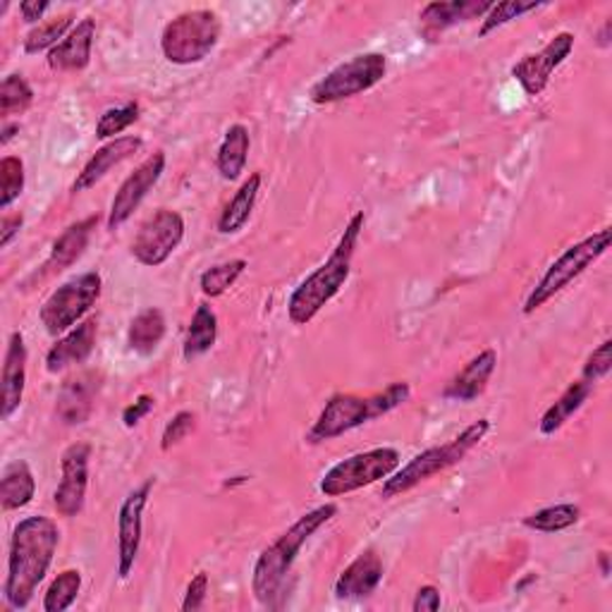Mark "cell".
I'll list each match as a JSON object with an SVG mask.
<instances>
[{"instance_id": "28", "label": "cell", "mask_w": 612, "mask_h": 612, "mask_svg": "<svg viewBox=\"0 0 612 612\" xmlns=\"http://www.w3.org/2000/svg\"><path fill=\"white\" fill-rule=\"evenodd\" d=\"M165 331H168V325H165V317L161 309H155V307L141 309L137 317L130 321V328H128L130 350L139 357H151L155 350L161 348Z\"/></svg>"}, {"instance_id": "27", "label": "cell", "mask_w": 612, "mask_h": 612, "mask_svg": "<svg viewBox=\"0 0 612 612\" xmlns=\"http://www.w3.org/2000/svg\"><path fill=\"white\" fill-rule=\"evenodd\" d=\"M249 149H251L249 130L242 122L230 124L223 141H221V147H218V155H215V165H218V172H221L223 180L234 182L242 178V172L247 168V159H249Z\"/></svg>"}, {"instance_id": "35", "label": "cell", "mask_w": 612, "mask_h": 612, "mask_svg": "<svg viewBox=\"0 0 612 612\" xmlns=\"http://www.w3.org/2000/svg\"><path fill=\"white\" fill-rule=\"evenodd\" d=\"M82 591V572L80 570H66L60 572L49 591L43 593V610L46 612H66L74 605L77 595Z\"/></svg>"}, {"instance_id": "29", "label": "cell", "mask_w": 612, "mask_h": 612, "mask_svg": "<svg viewBox=\"0 0 612 612\" xmlns=\"http://www.w3.org/2000/svg\"><path fill=\"white\" fill-rule=\"evenodd\" d=\"M591 392H593V383H589L584 379L570 383L568 390H564L562 395L551 407H548L545 414L541 417L539 431L543 435H555L564 427V423H568L579 410H582L584 402L591 398Z\"/></svg>"}, {"instance_id": "1", "label": "cell", "mask_w": 612, "mask_h": 612, "mask_svg": "<svg viewBox=\"0 0 612 612\" xmlns=\"http://www.w3.org/2000/svg\"><path fill=\"white\" fill-rule=\"evenodd\" d=\"M60 545V529L43 514H31L14 526L8 555L3 599L12 610H24L49 574Z\"/></svg>"}, {"instance_id": "31", "label": "cell", "mask_w": 612, "mask_h": 612, "mask_svg": "<svg viewBox=\"0 0 612 612\" xmlns=\"http://www.w3.org/2000/svg\"><path fill=\"white\" fill-rule=\"evenodd\" d=\"M74 29V14H58L53 20H43L24 37V53L37 56L43 51H53L56 46L66 39Z\"/></svg>"}, {"instance_id": "38", "label": "cell", "mask_w": 612, "mask_h": 612, "mask_svg": "<svg viewBox=\"0 0 612 612\" xmlns=\"http://www.w3.org/2000/svg\"><path fill=\"white\" fill-rule=\"evenodd\" d=\"M141 108L137 101H130L118 108H108V111L97 122V137L99 139H118L124 130H130L132 124L139 120Z\"/></svg>"}, {"instance_id": "6", "label": "cell", "mask_w": 612, "mask_h": 612, "mask_svg": "<svg viewBox=\"0 0 612 612\" xmlns=\"http://www.w3.org/2000/svg\"><path fill=\"white\" fill-rule=\"evenodd\" d=\"M221 34L223 22L215 10H187L163 27V58L172 66H197V62H203L215 51Z\"/></svg>"}, {"instance_id": "47", "label": "cell", "mask_w": 612, "mask_h": 612, "mask_svg": "<svg viewBox=\"0 0 612 612\" xmlns=\"http://www.w3.org/2000/svg\"><path fill=\"white\" fill-rule=\"evenodd\" d=\"M599 562H601V574L608 576V574H610V553H608V551H601V553H599Z\"/></svg>"}, {"instance_id": "12", "label": "cell", "mask_w": 612, "mask_h": 612, "mask_svg": "<svg viewBox=\"0 0 612 612\" xmlns=\"http://www.w3.org/2000/svg\"><path fill=\"white\" fill-rule=\"evenodd\" d=\"M574 51L572 31H560L548 41L541 51L529 53L512 66V77L524 89L526 97H541L545 87L551 84L555 70L568 60Z\"/></svg>"}, {"instance_id": "23", "label": "cell", "mask_w": 612, "mask_h": 612, "mask_svg": "<svg viewBox=\"0 0 612 612\" xmlns=\"http://www.w3.org/2000/svg\"><path fill=\"white\" fill-rule=\"evenodd\" d=\"M27 385V344L24 335L14 331L8 340L6 364H3V392H0V417L8 421L14 412L20 410Z\"/></svg>"}, {"instance_id": "48", "label": "cell", "mask_w": 612, "mask_h": 612, "mask_svg": "<svg viewBox=\"0 0 612 612\" xmlns=\"http://www.w3.org/2000/svg\"><path fill=\"white\" fill-rule=\"evenodd\" d=\"M601 46H605V49L610 46V20L601 29Z\"/></svg>"}, {"instance_id": "36", "label": "cell", "mask_w": 612, "mask_h": 612, "mask_svg": "<svg viewBox=\"0 0 612 612\" xmlns=\"http://www.w3.org/2000/svg\"><path fill=\"white\" fill-rule=\"evenodd\" d=\"M24 163L20 155H3L0 161V211H8L24 192Z\"/></svg>"}, {"instance_id": "19", "label": "cell", "mask_w": 612, "mask_h": 612, "mask_svg": "<svg viewBox=\"0 0 612 612\" xmlns=\"http://www.w3.org/2000/svg\"><path fill=\"white\" fill-rule=\"evenodd\" d=\"M97 338H99L97 319H84L82 323H77L72 331L58 338L49 354H46V369L51 373H60L68 367L84 364L93 354V350H97Z\"/></svg>"}, {"instance_id": "10", "label": "cell", "mask_w": 612, "mask_h": 612, "mask_svg": "<svg viewBox=\"0 0 612 612\" xmlns=\"http://www.w3.org/2000/svg\"><path fill=\"white\" fill-rule=\"evenodd\" d=\"M388 72L385 53H359L350 60L340 62L325 77L309 89V99L317 106H331L359 97L369 89H373Z\"/></svg>"}, {"instance_id": "33", "label": "cell", "mask_w": 612, "mask_h": 612, "mask_svg": "<svg viewBox=\"0 0 612 612\" xmlns=\"http://www.w3.org/2000/svg\"><path fill=\"white\" fill-rule=\"evenodd\" d=\"M34 103V89L24 80V74L12 72L0 82V116L8 122L14 116H24Z\"/></svg>"}, {"instance_id": "34", "label": "cell", "mask_w": 612, "mask_h": 612, "mask_svg": "<svg viewBox=\"0 0 612 612\" xmlns=\"http://www.w3.org/2000/svg\"><path fill=\"white\" fill-rule=\"evenodd\" d=\"M247 259H230L223 263H215L211 269H207L199 278V288L207 297H223L234 282L242 278V273L247 271Z\"/></svg>"}, {"instance_id": "39", "label": "cell", "mask_w": 612, "mask_h": 612, "mask_svg": "<svg viewBox=\"0 0 612 612\" xmlns=\"http://www.w3.org/2000/svg\"><path fill=\"white\" fill-rule=\"evenodd\" d=\"M197 427V414L190 412V410H182L178 412L175 417H172L168 423H165V429H163V435H161V450L168 452L172 450L175 445H180L187 435H190Z\"/></svg>"}, {"instance_id": "30", "label": "cell", "mask_w": 612, "mask_h": 612, "mask_svg": "<svg viewBox=\"0 0 612 612\" xmlns=\"http://www.w3.org/2000/svg\"><path fill=\"white\" fill-rule=\"evenodd\" d=\"M215 340H218L215 311L209 304H199L192 321H190V328H187L184 344H182V357L187 359V362H192V359L211 352Z\"/></svg>"}, {"instance_id": "16", "label": "cell", "mask_w": 612, "mask_h": 612, "mask_svg": "<svg viewBox=\"0 0 612 612\" xmlns=\"http://www.w3.org/2000/svg\"><path fill=\"white\" fill-rule=\"evenodd\" d=\"M101 383L103 375L99 371H82L66 379L56 400V414L60 423H66V427H82L84 421H89L93 404H97L101 392Z\"/></svg>"}, {"instance_id": "20", "label": "cell", "mask_w": 612, "mask_h": 612, "mask_svg": "<svg viewBox=\"0 0 612 612\" xmlns=\"http://www.w3.org/2000/svg\"><path fill=\"white\" fill-rule=\"evenodd\" d=\"M383 560L375 551H364L344 568L335 582V595L340 601H362L381 586L383 582Z\"/></svg>"}, {"instance_id": "8", "label": "cell", "mask_w": 612, "mask_h": 612, "mask_svg": "<svg viewBox=\"0 0 612 612\" xmlns=\"http://www.w3.org/2000/svg\"><path fill=\"white\" fill-rule=\"evenodd\" d=\"M101 290L103 278L97 271H89L62 282L39 309V319L46 328V333L58 338L72 331L77 323H82L87 313L101 300Z\"/></svg>"}, {"instance_id": "4", "label": "cell", "mask_w": 612, "mask_h": 612, "mask_svg": "<svg viewBox=\"0 0 612 612\" xmlns=\"http://www.w3.org/2000/svg\"><path fill=\"white\" fill-rule=\"evenodd\" d=\"M412 398V385L407 381L390 383L385 390L375 392V395H344V392H338L331 400L325 402L321 410L319 419L313 421V427L307 433V441L319 445L335 441V438L350 433L364 423L381 419L390 412H395L398 407H402L407 400Z\"/></svg>"}, {"instance_id": "42", "label": "cell", "mask_w": 612, "mask_h": 612, "mask_svg": "<svg viewBox=\"0 0 612 612\" xmlns=\"http://www.w3.org/2000/svg\"><path fill=\"white\" fill-rule=\"evenodd\" d=\"M153 407H155V398L149 395V392H144V395H139L132 404H128L122 410V423H124V429H134L139 427L141 421H144L151 412H153Z\"/></svg>"}, {"instance_id": "43", "label": "cell", "mask_w": 612, "mask_h": 612, "mask_svg": "<svg viewBox=\"0 0 612 612\" xmlns=\"http://www.w3.org/2000/svg\"><path fill=\"white\" fill-rule=\"evenodd\" d=\"M443 605V599H441V589L433 586V584H427L421 586L414 595V603H412V610L414 612H438Z\"/></svg>"}, {"instance_id": "25", "label": "cell", "mask_w": 612, "mask_h": 612, "mask_svg": "<svg viewBox=\"0 0 612 612\" xmlns=\"http://www.w3.org/2000/svg\"><path fill=\"white\" fill-rule=\"evenodd\" d=\"M37 495V479L24 460H12L0 474V505L6 512L27 508Z\"/></svg>"}, {"instance_id": "46", "label": "cell", "mask_w": 612, "mask_h": 612, "mask_svg": "<svg viewBox=\"0 0 612 612\" xmlns=\"http://www.w3.org/2000/svg\"><path fill=\"white\" fill-rule=\"evenodd\" d=\"M18 132H20V122H10V120L3 122V132H0V144L8 147L12 141V137Z\"/></svg>"}, {"instance_id": "22", "label": "cell", "mask_w": 612, "mask_h": 612, "mask_svg": "<svg viewBox=\"0 0 612 612\" xmlns=\"http://www.w3.org/2000/svg\"><path fill=\"white\" fill-rule=\"evenodd\" d=\"M498 367V352L495 350H483L474 359H469L462 371L454 373V379L445 385L443 398L454 402H474L479 400L485 388H489L491 375Z\"/></svg>"}, {"instance_id": "13", "label": "cell", "mask_w": 612, "mask_h": 612, "mask_svg": "<svg viewBox=\"0 0 612 612\" xmlns=\"http://www.w3.org/2000/svg\"><path fill=\"white\" fill-rule=\"evenodd\" d=\"M153 479H147L134 491L128 493L118 510V574L124 582L130 579L141 548V533H144V510L153 491Z\"/></svg>"}, {"instance_id": "24", "label": "cell", "mask_w": 612, "mask_h": 612, "mask_svg": "<svg viewBox=\"0 0 612 612\" xmlns=\"http://www.w3.org/2000/svg\"><path fill=\"white\" fill-rule=\"evenodd\" d=\"M97 225H99V215H89L84 221H77L70 228L62 230V234L51 247V257L46 261V269L66 271L72 263L80 261Z\"/></svg>"}, {"instance_id": "14", "label": "cell", "mask_w": 612, "mask_h": 612, "mask_svg": "<svg viewBox=\"0 0 612 612\" xmlns=\"http://www.w3.org/2000/svg\"><path fill=\"white\" fill-rule=\"evenodd\" d=\"M165 151H155L149 159L137 165L134 172L122 180L118 192L111 203V213H108V230H118L134 215V211L141 207V201L153 190L165 172Z\"/></svg>"}, {"instance_id": "2", "label": "cell", "mask_w": 612, "mask_h": 612, "mask_svg": "<svg viewBox=\"0 0 612 612\" xmlns=\"http://www.w3.org/2000/svg\"><path fill=\"white\" fill-rule=\"evenodd\" d=\"M364 225H367L364 211L354 213L350 218L348 228H344V232L340 234L333 254L294 288V292L288 300V319L294 325H309L319 317L321 309L331 302L333 297H338V292L344 288V282L350 280L352 259H354L359 238H362Z\"/></svg>"}, {"instance_id": "17", "label": "cell", "mask_w": 612, "mask_h": 612, "mask_svg": "<svg viewBox=\"0 0 612 612\" xmlns=\"http://www.w3.org/2000/svg\"><path fill=\"white\" fill-rule=\"evenodd\" d=\"M141 144H144L141 137L124 134V137L111 139L108 144L97 149V153H93L91 159L84 163V168L77 172V178L72 182V194H80V192L91 190V187H97L113 168L132 159V155L141 149Z\"/></svg>"}, {"instance_id": "37", "label": "cell", "mask_w": 612, "mask_h": 612, "mask_svg": "<svg viewBox=\"0 0 612 612\" xmlns=\"http://www.w3.org/2000/svg\"><path fill=\"white\" fill-rule=\"evenodd\" d=\"M543 3H536V0H529V3H524V0H505V3H493V8L485 12V18L481 22V29H479V37H489L493 34V31H498L500 27L510 24L512 20H520L522 14L526 12H533L539 10Z\"/></svg>"}, {"instance_id": "18", "label": "cell", "mask_w": 612, "mask_h": 612, "mask_svg": "<svg viewBox=\"0 0 612 612\" xmlns=\"http://www.w3.org/2000/svg\"><path fill=\"white\" fill-rule=\"evenodd\" d=\"M491 8H493L491 0H448V3L435 0V3H429L419 14L421 31L423 37L435 39L452 27L464 24L469 20L485 18V12Z\"/></svg>"}, {"instance_id": "45", "label": "cell", "mask_w": 612, "mask_h": 612, "mask_svg": "<svg viewBox=\"0 0 612 612\" xmlns=\"http://www.w3.org/2000/svg\"><path fill=\"white\" fill-rule=\"evenodd\" d=\"M49 10H51L49 0H24V3H20V14L27 24H41L43 14Z\"/></svg>"}, {"instance_id": "7", "label": "cell", "mask_w": 612, "mask_h": 612, "mask_svg": "<svg viewBox=\"0 0 612 612\" xmlns=\"http://www.w3.org/2000/svg\"><path fill=\"white\" fill-rule=\"evenodd\" d=\"M610 242H612V230L603 228L599 232L589 234V238H584L582 242L572 244L570 249H564L562 254L548 265L543 278L536 282V288L529 292L524 302L526 317L545 307L564 288H570L579 275H582L586 269H591V265L605 254L610 249Z\"/></svg>"}, {"instance_id": "44", "label": "cell", "mask_w": 612, "mask_h": 612, "mask_svg": "<svg viewBox=\"0 0 612 612\" xmlns=\"http://www.w3.org/2000/svg\"><path fill=\"white\" fill-rule=\"evenodd\" d=\"M22 225H24L22 213H6L3 221H0V247L6 249L14 238H18Z\"/></svg>"}, {"instance_id": "26", "label": "cell", "mask_w": 612, "mask_h": 612, "mask_svg": "<svg viewBox=\"0 0 612 612\" xmlns=\"http://www.w3.org/2000/svg\"><path fill=\"white\" fill-rule=\"evenodd\" d=\"M263 175L261 172H251V175L242 182V187L234 197L228 201L221 218H218V232L221 234H238L247 223L251 213L257 209V199L261 192Z\"/></svg>"}, {"instance_id": "9", "label": "cell", "mask_w": 612, "mask_h": 612, "mask_svg": "<svg viewBox=\"0 0 612 612\" xmlns=\"http://www.w3.org/2000/svg\"><path fill=\"white\" fill-rule=\"evenodd\" d=\"M402 458L395 448H373L367 452L350 454L323 474L319 491L325 498H342L385 481L400 466Z\"/></svg>"}, {"instance_id": "40", "label": "cell", "mask_w": 612, "mask_h": 612, "mask_svg": "<svg viewBox=\"0 0 612 612\" xmlns=\"http://www.w3.org/2000/svg\"><path fill=\"white\" fill-rule=\"evenodd\" d=\"M610 369H612V340H603L599 348L589 354L586 364L582 369V379L589 383H595L605 379Z\"/></svg>"}, {"instance_id": "21", "label": "cell", "mask_w": 612, "mask_h": 612, "mask_svg": "<svg viewBox=\"0 0 612 612\" xmlns=\"http://www.w3.org/2000/svg\"><path fill=\"white\" fill-rule=\"evenodd\" d=\"M93 39H97V20L84 18L82 22H77V27L56 46L53 51H49L46 62H49V68L53 72H60V74L82 72L91 62Z\"/></svg>"}, {"instance_id": "41", "label": "cell", "mask_w": 612, "mask_h": 612, "mask_svg": "<svg viewBox=\"0 0 612 612\" xmlns=\"http://www.w3.org/2000/svg\"><path fill=\"white\" fill-rule=\"evenodd\" d=\"M207 595H209V574L207 572H199L190 586H187V593H184V601H182V610L184 612H197L201 610L203 605H207Z\"/></svg>"}, {"instance_id": "5", "label": "cell", "mask_w": 612, "mask_h": 612, "mask_svg": "<svg viewBox=\"0 0 612 612\" xmlns=\"http://www.w3.org/2000/svg\"><path fill=\"white\" fill-rule=\"evenodd\" d=\"M489 431H491V419H479L472 423V427H466L458 438H452V441L414 454L410 462L398 466L395 472L383 481L381 495L385 500L398 498L402 493H410L423 481L448 472L450 466L460 464L469 452H472L476 445H481V441L489 435Z\"/></svg>"}, {"instance_id": "3", "label": "cell", "mask_w": 612, "mask_h": 612, "mask_svg": "<svg viewBox=\"0 0 612 612\" xmlns=\"http://www.w3.org/2000/svg\"><path fill=\"white\" fill-rule=\"evenodd\" d=\"M333 516H338V505L335 502H325V505H319L302 514L300 520H297L285 533H280L269 548H263L254 562V572H251V591H254L261 605H273L297 555H300V551L313 533L331 522Z\"/></svg>"}, {"instance_id": "11", "label": "cell", "mask_w": 612, "mask_h": 612, "mask_svg": "<svg viewBox=\"0 0 612 612\" xmlns=\"http://www.w3.org/2000/svg\"><path fill=\"white\" fill-rule=\"evenodd\" d=\"M184 218L172 209H159L141 223L137 238L130 247L137 263L147 269H159L184 240Z\"/></svg>"}, {"instance_id": "32", "label": "cell", "mask_w": 612, "mask_h": 612, "mask_svg": "<svg viewBox=\"0 0 612 612\" xmlns=\"http://www.w3.org/2000/svg\"><path fill=\"white\" fill-rule=\"evenodd\" d=\"M579 520H582V510L572 505V502H560V505L543 508L524 516V526L539 533H560L579 524Z\"/></svg>"}, {"instance_id": "15", "label": "cell", "mask_w": 612, "mask_h": 612, "mask_svg": "<svg viewBox=\"0 0 612 612\" xmlns=\"http://www.w3.org/2000/svg\"><path fill=\"white\" fill-rule=\"evenodd\" d=\"M89 443H72L60 458V483L53 493V505L56 512L66 516V520H72V516L84 510L89 489Z\"/></svg>"}]
</instances>
